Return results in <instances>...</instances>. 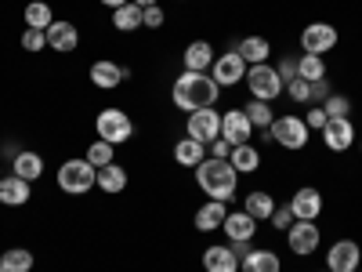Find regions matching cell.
<instances>
[{
  "label": "cell",
  "mask_w": 362,
  "mask_h": 272,
  "mask_svg": "<svg viewBox=\"0 0 362 272\" xmlns=\"http://www.w3.org/2000/svg\"><path fill=\"white\" fill-rule=\"evenodd\" d=\"M221 98V87L210 73H192V69H181V76L170 87V102L181 113H199V109H214Z\"/></svg>",
  "instance_id": "6da1fadb"
},
{
  "label": "cell",
  "mask_w": 362,
  "mask_h": 272,
  "mask_svg": "<svg viewBox=\"0 0 362 272\" xmlns=\"http://www.w3.org/2000/svg\"><path fill=\"white\" fill-rule=\"evenodd\" d=\"M196 186L210 196V200H221L228 203L239 189V171L228 164V160H218V157H206L199 167H196Z\"/></svg>",
  "instance_id": "7a4b0ae2"
},
{
  "label": "cell",
  "mask_w": 362,
  "mask_h": 272,
  "mask_svg": "<svg viewBox=\"0 0 362 272\" xmlns=\"http://www.w3.org/2000/svg\"><path fill=\"white\" fill-rule=\"evenodd\" d=\"M54 181L66 196H83V193H90L98 186V167H90L83 157H76V160H66L62 167H58Z\"/></svg>",
  "instance_id": "3957f363"
},
{
  "label": "cell",
  "mask_w": 362,
  "mask_h": 272,
  "mask_svg": "<svg viewBox=\"0 0 362 272\" xmlns=\"http://www.w3.org/2000/svg\"><path fill=\"white\" fill-rule=\"evenodd\" d=\"M95 131H98V138L109 142V145H124V142H131V135H134V120L119 109V106H109V109H102V113L95 116Z\"/></svg>",
  "instance_id": "277c9868"
},
{
  "label": "cell",
  "mask_w": 362,
  "mask_h": 272,
  "mask_svg": "<svg viewBox=\"0 0 362 272\" xmlns=\"http://www.w3.org/2000/svg\"><path fill=\"white\" fill-rule=\"evenodd\" d=\"M247 87H250V98H257V102H276L286 91L283 76L276 73V66H268V62L247 69Z\"/></svg>",
  "instance_id": "5b68a950"
},
{
  "label": "cell",
  "mask_w": 362,
  "mask_h": 272,
  "mask_svg": "<svg viewBox=\"0 0 362 272\" xmlns=\"http://www.w3.org/2000/svg\"><path fill=\"white\" fill-rule=\"evenodd\" d=\"M268 135L276 138L283 149H290V153H297V149H305L308 145V124H305V116H276L272 120V128Z\"/></svg>",
  "instance_id": "8992f818"
},
{
  "label": "cell",
  "mask_w": 362,
  "mask_h": 272,
  "mask_svg": "<svg viewBox=\"0 0 362 272\" xmlns=\"http://www.w3.org/2000/svg\"><path fill=\"white\" fill-rule=\"evenodd\" d=\"M337 40H341V33L329 22H312V26H305L300 29V51L305 55H326V51H334L337 47Z\"/></svg>",
  "instance_id": "52a82bcc"
},
{
  "label": "cell",
  "mask_w": 362,
  "mask_h": 272,
  "mask_svg": "<svg viewBox=\"0 0 362 272\" xmlns=\"http://www.w3.org/2000/svg\"><path fill=\"white\" fill-rule=\"evenodd\" d=\"M319 244H322V232H319L315 222H293V225L286 229V247H290L297 258H312V254L319 251Z\"/></svg>",
  "instance_id": "ba28073f"
},
{
  "label": "cell",
  "mask_w": 362,
  "mask_h": 272,
  "mask_svg": "<svg viewBox=\"0 0 362 272\" xmlns=\"http://www.w3.org/2000/svg\"><path fill=\"white\" fill-rule=\"evenodd\" d=\"M185 135L210 145L214 138H221V113L218 109H199V113H189L185 120Z\"/></svg>",
  "instance_id": "9c48e42d"
},
{
  "label": "cell",
  "mask_w": 362,
  "mask_h": 272,
  "mask_svg": "<svg viewBox=\"0 0 362 272\" xmlns=\"http://www.w3.org/2000/svg\"><path fill=\"white\" fill-rule=\"evenodd\" d=\"M247 62H243V55L239 51H225L214 58V66H210V76L218 80V87H235L239 80H247Z\"/></svg>",
  "instance_id": "30bf717a"
},
{
  "label": "cell",
  "mask_w": 362,
  "mask_h": 272,
  "mask_svg": "<svg viewBox=\"0 0 362 272\" xmlns=\"http://www.w3.org/2000/svg\"><path fill=\"white\" fill-rule=\"evenodd\" d=\"M322 142L329 153H348V149L355 145V124H351V116H334V120H326V128L319 131Z\"/></svg>",
  "instance_id": "8fae6325"
},
{
  "label": "cell",
  "mask_w": 362,
  "mask_h": 272,
  "mask_svg": "<svg viewBox=\"0 0 362 272\" xmlns=\"http://www.w3.org/2000/svg\"><path fill=\"white\" fill-rule=\"evenodd\" d=\"M290 210H293V222H315L322 215V193L315 186H300L290 196Z\"/></svg>",
  "instance_id": "7c38bea8"
},
{
  "label": "cell",
  "mask_w": 362,
  "mask_h": 272,
  "mask_svg": "<svg viewBox=\"0 0 362 272\" xmlns=\"http://www.w3.org/2000/svg\"><path fill=\"white\" fill-rule=\"evenodd\" d=\"M358 261H362V251H358L355 239H337V244L326 251V268L329 272H355Z\"/></svg>",
  "instance_id": "4fadbf2b"
},
{
  "label": "cell",
  "mask_w": 362,
  "mask_h": 272,
  "mask_svg": "<svg viewBox=\"0 0 362 272\" xmlns=\"http://www.w3.org/2000/svg\"><path fill=\"white\" fill-rule=\"evenodd\" d=\"M221 138L232 142V145H243L254 138V124H250V116L243 109H228L221 113Z\"/></svg>",
  "instance_id": "5bb4252c"
},
{
  "label": "cell",
  "mask_w": 362,
  "mask_h": 272,
  "mask_svg": "<svg viewBox=\"0 0 362 272\" xmlns=\"http://www.w3.org/2000/svg\"><path fill=\"white\" fill-rule=\"evenodd\" d=\"M87 76H90V84H95V87L112 91V87H119V84H124V80L131 76V69H124V66L109 62V58H98V62L87 69Z\"/></svg>",
  "instance_id": "9a60e30c"
},
{
  "label": "cell",
  "mask_w": 362,
  "mask_h": 272,
  "mask_svg": "<svg viewBox=\"0 0 362 272\" xmlns=\"http://www.w3.org/2000/svg\"><path fill=\"white\" fill-rule=\"evenodd\" d=\"M214 47H210V40H192L185 51H181V66L192 69V73H210V66H214Z\"/></svg>",
  "instance_id": "2e32d148"
},
{
  "label": "cell",
  "mask_w": 362,
  "mask_h": 272,
  "mask_svg": "<svg viewBox=\"0 0 362 272\" xmlns=\"http://www.w3.org/2000/svg\"><path fill=\"white\" fill-rule=\"evenodd\" d=\"M221 232L228 236V244H243V239H254L257 236V222L247 215V210H228Z\"/></svg>",
  "instance_id": "e0dca14e"
},
{
  "label": "cell",
  "mask_w": 362,
  "mask_h": 272,
  "mask_svg": "<svg viewBox=\"0 0 362 272\" xmlns=\"http://www.w3.org/2000/svg\"><path fill=\"white\" fill-rule=\"evenodd\" d=\"M76 44H80V29L73 26V22H51L47 26V47L51 51H62V55H69V51H76Z\"/></svg>",
  "instance_id": "ac0fdd59"
},
{
  "label": "cell",
  "mask_w": 362,
  "mask_h": 272,
  "mask_svg": "<svg viewBox=\"0 0 362 272\" xmlns=\"http://www.w3.org/2000/svg\"><path fill=\"white\" fill-rule=\"evenodd\" d=\"M225 218H228V203H221V200H206V203L196 210L192 225H196L199 232H214V229L225 225Z\"/></svg>",
  "instance_id": "d6986e66"
},
{
  "label": "cell",
  "mask_w": 362,
  "mask_h": 272,
  "mask_svg": "<svg viewBox=\"0 0 362 272\" xmlns=\"http://www.w3.org/2000/svg\"><path fill=\"white\" fill-rule=\"evenodd\" d=\"M203 268L206 272H239V258L232 254L228 244H210L203 251Z\"/></svg>",
  "instance_id": "ffe728a7"
},
{
  "label": "cell",
  "mask_w": 362,
  "mask_h": 272,
  "mask_svg": "<svg viewBox=\"0 0 362 272\" xmlns=\"http://www.w3.org/2000/svg\"><path fill=\"white\" fill-rule=\"evenodd\" d=\"M29 196H33V189H29V181H22L18 174L0 178V203L4 207H25Z\"/></svg>",
  "instance_id": "44dd1931"
},
{
  "label": "cell",
  "mask_w": 362,
  "mask_h": 272,
  "mask_svg": "<svg viewBox=\"0 0 362 272\" xmlns=\"http://www.w3.org/2000/svg\"><path fill=\"white\" fill-rule=\"evenodd\" d=\"M11 174H18L22 181H40V174H44V157L40 153H33V149H22V153L11 160Z\"/></svg>",
  "instance_id": "7402d4cb"
},
{
  "label": "cell",
  "mask_w": 362,
  "mask_h": 272,
  "mask_svg": "<svg viewBox=\"0 0 362 272\" xmlns=\"http://www.w3.org/2000/svg\"><path fill=\"white\" fill-rule=\"evenodd\" d=\"M239 272H283V261L272 247H261V251H250L239 261Z\"/></svg>",
  "instance_id": "603a6c76"
},
{
  "label": "cell",
  "mask_w": 362,
  "mask_h": 272,
  "mask_svg": "<svg viewBox=\"0 0 362 272\" xmlns=\"http://www.w3.org/2000/svg\"><path fill=\"white\" fill-rule=\"evenodd\" d=\"M206 160V145L203 142H196V138H181L177 145H174V164H181V167H199Z\"/></svg>",
  "instance_id": "cb8c5ba5"
},
{
  "label": "cell",
  "mask_w": 362,
  "mask_h": 272,
  "mask_svg": "<svg viewBox=\"0 0 362 272\" xmlns=\"http://www.w3.org/2000/svg\"><path fill=\"white\" fill-rule=\"evenodd\" d=\"M127 171L119 167V164H109V167H98V189L105 193V196H119L127 189Z\"/></svg>",
  "instance_id": "d4e9b609"
},
{
  "label": "cell",
  "mask_w": 362,
  "mask_h": 272,
  "mask_svg": "<svg viewBox=\"0 0 362 272\" xmlns=\"http://www.w3.org/2000/svg\"><path fill=\"white\" fill-rule=\"evenodd\" d=\"M235 51L243 55V62H247V66H264V62H268V55H272V44H268L264 37H243Z\"/></svg>",
  "instance_id": "484cf974"
},
{
  "label": "cell",
  "mask_w": 362,
  "mask_h": 272,
  "mask_svg": "<svg viewBox=\"0 0 362 272\" xmlns=\"http://www.w3.org/2000/svg\"><path fill=\"white\" fill-rule=\"evenodd\" d=\"M243 210H247L254 222H268V218H272V210H276V196H268L264 189L247 193V196H243Z\"/></svg>",
  "instance_id": "4316f807"
},
{
  "label": "cell",
  "mask_w": 362,
  "mask_h": 272,
  "mask_svg": "<svg viewBox=\"0 0 362 272\" xmlns=\"http://www.w3.org/2000/svg\"><path fill=\"white\" fill-rule=\"evenodd\" d=\"M228 164H232L239 174H254V171L261 167V153H257V149H254L250 142H243V145H232Z\"/></svg>",
  "instance_id": "83f0119b"
},
{
  "label": "cell",
  "mask_w": 362,
  "mask_h": 272,
  "mask_svg": "<svg viewBox=\"0 0 362 272\" xmlns=\"http://www.w3.org/2000/svg\"><path fill=\"white\" fill-rule=\"evenodd\" d=\"M112 26L119 29V33H134V29H141V8L134 4V0H127L124 8L112 11Z\"/></svg>",
  "instance_id": "f1b7e54d"
},
{
  "label": "cell",
  "mask_w": 362,
  "mask_h": 272,
  "mask_svg": "<svg viewBox=\"0 0 362 272\" xmlns=\"http://www.w3.org/2000/svg\"><path fill=\"white\" fill-rule=\"evenodd\" d=\"M83 160H87L90 167H109V164H116V145H109V142L95 138V142L87 145V153H83Z\"/></svg>",
  "instance_id": "f546056e"
},
{
  "label": "cell",
  "mask_w": 362,
  "mask_h": 272,
  "mask_svg": "<svg viewBox=\"0 0 362 272\" xmlns=\"http://www.w3.org/2000/svg\"><path fill=\"white\" fill-rule=\"evenodd\" d=\"M51 22H54V11H51V4H44V0H33V4L25 8V29H44L47 33Z\"/></svg>",
  "instance_id": "4dcf8cb0"
},
{
  "label": "cell",
  "mask_w": 362,
  "mask_h": 272,
  "mask_svg": "<svg viewBox=\"0 0 362 272\" xmlns=\"http://www.w3.org/2000/svg\"><path fill=\"white\" fill-rule=\"evenodd\" d=\"M0 265H4L8 272H29L37 265V258H33V251H25V247H11V251H4Z\"/></svg>",
  "instance_id": "1f68e13d"
},
{
  "label": "cell",
  "mask_w": 362,
  "mask_h": 272,
  "mask_svg": "<svg viewBox=\"0 0 362 272\" xmlns=\"http://www.w3.org/2000/svg\"><path fill=\"white\" fill-rule=\"evenodd\" d=\"M297 76L308 80V84H312V80H322V76H326V62H322L319 55H300V58H297Z\"/></svg>",
  "instance_id": "d6a6232c"
},
{
  "label": "cell",
  "mask_w": 362,
  "mask_h": 272,
  "mask_svg": "<svg viewBox=\"0 0 362 272\" xmlns=\"http://www.w3.org/2000/svg\"><path fill=\"white\" fill-rule=\"evenodd\" d=\"M243 113L250 116V124L254 128H261V131H268L272 128V120H276V113H272V102H250V106H243Z\"/></svg>",
  "instance_id": "836d02e7"
},
{
  "label": "cell",
  "mask_w": 362,
  "mask_h": 272,
  "mask_svg": "<svg viewBox=\"0 0 362 272\" xmlns=\"http://www.w3.org/2000/svg\"><path fill=\"white\" fill-rule=\"evenodd\" d=\"M322 109H326L329 120H334V116H348V113H351V98H348V95H337V91H334V95L322 102Z\"/></svg>",
  "instance_id": "e575fe53"
},
{
  "label": "cell",
  "mask_w": 362,
  "mask_h": 272,
  "mask_svg": "<svg viewBox=\"0 0 362 272\" xmlns=\"http://www.w3.org/2000/svg\"><path fill=\"white\" fill-rule=\"evenodd\" d=\"M283 95H290L293 102H300V106H305V102H312V84L297 76V80H290V84H286V91H283Z\"/></svg>",
  "instance_id": "d590c367"
},
{
  "label": "cell",
  "mask_w": 362,
  "mask_h": 272,
  "mask_svg": "<svg viewBox=\"0 0 362 272\" xmlns=\"http://www.w3.org/2000/svg\"><path fill=\"white\" fill-rule=\"evenodd\" d=\"M47 47V33H44V29H25V33H22V51H44Z\"/></svg>",
  "instance_id": "8d00e7d4"
},
{
  "label": "cell",
  "mask_w": 362,
  "mask_h": 272,
  "mask_svg": "<svg viewBox=\"0 0 362 272\" xmlns=\"http://www.w3.org/2000/svg\"><path fill=\"white\" fill-rule=\"evenodd\" d=\"M268 222H272V229H283V232H286V229L293 225V210H290V203H286V207L276 203V210H272V218H268Z\"/></svg>",
  "instance_id": "74e56055"
},
{
  "label": "cell",
  "mask_w": 362,
  "mask_h": 272,
  "mask_svg": "<svg viewBox=\"0 0 362 272\" xmlns=\"http://www.w3.org/2000/svg\"><path fill=\"white\" fill-rule=\"evenodd\" d=\"M167 22V15H163V8L160 4H153V8H141V26H148V29H160Z\"/></svg>",
  "instance_id": "f35d334b"
},
{
  "label": "cell",
  "mask_w": 362,
  "mask_h": 272,
  "mask_svg": "<svg viewBox=\"0 0 362 272\" xmlns=\"http://www.w3.org/2000/svg\"><path fill=\"white\" fill-rule=\"evenodd\" d=\"M329 95H334V84H329L326 76H322V80H312V102H315V106H322Z\"/></svg>",
  "instance_id": "ab89813d"
},
{
  "label": "cell",
  "mask_w": 362,
  "mask_h": 272,
  "mask_svg": "<svg viewBox=\"0 0 362 272\" xmlns=\"http://www.w3.org/2000/svg\"><path fill=\"white\" fill-rule=\"evenodd\" d=\"M326 120H329V116H326V109H322V106H315V109H308V113H305L308 131H322V128H326Z\"/></svg>",
  "instance_id": "60d3db41"
},
{
  "label": "cell",
  "mask_w": 362,
  "mask_h": 272,
  "mask_svg": "<svg viewBox=\"0 0 362 272\" xmlns=\"http://www.w3.org/2000/svg\"><path fill=\"white\" fill-rule=\"evenodd\" d=\"M276 73L283 76V84H290V80H297V58H283V62L276 66Z\"/></svg>",
  "instance_id": "b9f144b4"
},
{
  "label": "cell",
  "mask_w": 362,
  "mask_h": 272,
  "mask_svg": "<svg viewBox=\"0 0 362 272\" xmlns=\"http://www.w3.org/2000/svg\"><path fill=\"white\" fill-rule=\"evenodd\" d=\"M228 153H232V142H225V138H214V142H210V157L228 160Z\"/></svg>",
  "instance_id": "7bdbcfd3"
},
{
  "label": "cell",
  "mask_w": 362,
  "mask_h": 272,
  "mask_svg": "<svg viewBox=\"0 0 362 272\" xmlns=\"http://www.w3.org/2000/svg\"><path fill=\"white\" fill-rule=\"evenodd\" d=\"M0 153H4V157H11V160H15V157H18V153H22V149H18V145H15V142H11V138H8V142H4V145H0Z\"/></svg>",
  "instance_id": "ee69618b"
},
{
  "label": "cell",
  "mask_w": 362,
  "mask_h": 272,
  "mask_svg": "<svg viewBox=\"0 0 362 272\" xmlns=\"http://www.w3.org/2000/svg\"><path fill=\"white\" fill-rule=\"evenodd\" d=\"M102 4H105V8H112V11H116V8H124V4H127V0H102Z\"/></svg>",
  "instance_id": "f6af8a7d"
},
{
  "label": "cell",
  "mask_w": 362,
  "mask_h": 272,
  "mask_svg": "<svg viewBox=\"0 0 362 272\" xmlns=\"http://www.w3.org/2000/svg\"><path fill=\"white\" fill-rule=\"evenodd\" d=\"M138 8H153V4H160V0H134Z\"/></svg>",
  "instance_id": "bcb514c9"
},
{
  "label": "cell",
  "mask_w": 362,
  "mask_h": 272,
  "mask_svg": "<svg viewBox=\"0 0 362 272\" xmlns=\"http://www.w3.org/2000/svg\"><path fill=\"white\" fill-rule=\"evenodd\" d=\"M0 272H8V268H4V265H0Z\"/></svg>",
  "instance_id": "7dc6e473"
},
{
  "label": "cell",
  "mask_w": 362,
  "mask_h": 272,
  "mask_svg": "<svg viewBox=\"0 0 362 272\" xmlns=\"http://www.w3.org/2000/svg\"><path fill=\"white\" fill-rule=\"evenodd\" d=\"M319 272H329V268H319Z\"/></svg>",
  "instance_id": "c3c4849f"
},
{
  "label": "cell",
  "mask_w": 362,
  "mask_h": 272,
  "mask_svg": "<svg viewBox=\"0 0 362 272\" xmlns=\"http://www.w3.org/2000/svg\"><path fill=\"white\" fill-rule=\"evenodd\" d=\"M177 4H185V0H177Z\"/></svg>",
  "instance_id": "681fc988"
},
{
  "label": "cell",
  "mask_w": 362,
  "mask_h": 272,
  "mask_svg": "<svg viewBox=\"0 0 362 272\" xmlns=\"http://www.w3.org/2000/svg\"><path fill=\"white\" fill-rule=\"evenodd\" d=\"M355 272H362V268H355Z\"/></svg>",
  "instance_id": "f907efd6"
},
{
  "label": "cell",
  "mask_w": 362,
  "mask_h": 272,
  "mask_svg": "<svg viewBox=\"0 0 362 272\" xmlns=\"http://www.w3.org/2000/svg\"><path fill=\"white\" fill-rule=\"evenodd\" d=\"M358 149H362V142H358Z\"/></svg>",
  "instance_id": "816d5d0a"
}]
</instances>
